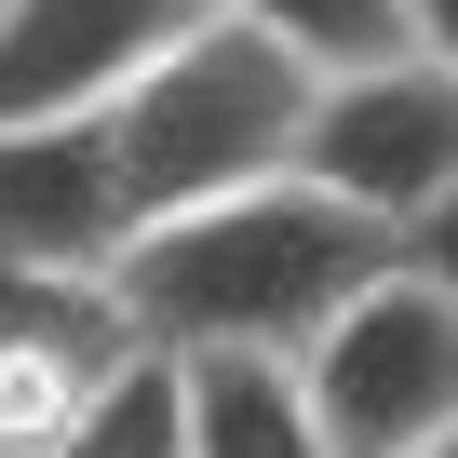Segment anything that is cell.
I'll list each match as a JSON object with an SVG mask.
<instances>
[{
    "mask_svg": "<svg viewBox=\"0 0 458 458\" xmlns=\"http://www.w3.org/2000/svg\"><path fill=\"white\" fill-rule=\"evenodd\" d=\"M377 257H391V229L284 162V175H243V189H202L175 216H135L108 243V310L162 351H229V337L297 351Z\"/></svg>",
    "mask_w": 458,
    "mask_h": 458,
    "instance_id": "1",
    "label": "cell"
},
{
    "mask_svg": "<svg viewBox=\"0 0 458 458\" xmlns=\"http://www.w3.org/2000/svg\"><path fill=\"white\" fill-rule=\"evenodd\" d=\"M297 108H310V68L216 14V0H189V28L95 108V148H108V189H122V229L135 216H175L202 189H243V175H284L297 162Z\"/></svg>",
    "mask_w": 458,
    "mask_h": 458,
    "instance_id": "2",
    "label": "cell"
},
{
    "mask_svg": "<svg viewBox=\"0 0 458 458\" xmlns=\"http://www.w3.org/2000/svg\"><path fill=\"white\" fill-rule=\"evenodd\" d=\"M297 377H310V418L337 458H404L458 418V297L404 257H377L310 337H297Z\"/></svg>",
    "mask_w": 458,
    "mask_h": 458,
    "instance_id": "3",
    "label": "cell"
},
{
    "mask_svg": "<svg viewBox=\"0 0 458 458\" xmlns=\"http://www.w3.org/2000/svg\"><path fill=\"white\" fill-rule=\"evenodd\" d=\"M297 175L337 189L351 216L404 229V216L458 175V68H431L418 41H391V55H364V68H310Z\"/></svg>",
    "mask_w": 458,
    "mask_h": 458,
    "instance_id": "4",
    "label": "cell"
},
{
    "mask_svg": "<svg viewBox=\"0 0 458 458\" xmlns=\"http://www.w3.org/2000/svg\"><path fill=\"white\" fill-rule=\"evenodd\" d=\"M175 28H189V0H0V122L108 108Z\"/></svg>",
    "mask_w": 458,
    "mask_h": 458,
    "instance_id": "5",
    "label": "cell"
},
{
    "mask_svg": "<svg viewBox=\"0 0 458 458\" xmlns=\"http://www.w3.org/2000/svg\"><path fill=\"white\" fill-rule=\"evenodd\" d=\"M108 243H122V189H108L95 108L0 122V257L14 270H108Z\"/></svg>",
    "mask_w": 458,
    "mask_h": 458,
    "instance_id": "6",
    "label": "cell"
},
{
    "mask_svg": "<svg viewBox=\"0 0 458 458\" xmlns=\"http://www.w3.org/2000/svg\"><path fill=\"white\" fill-rule=\"evenodd\" d=\"M175 404H189V458H337L310 418L297 351H175Z\"/></svg>",
    "mask_w": 458,
    "mask_h": 458,
    "instance_id": "7",
    "label": "cell"
},
{
    "mask_svg": "<svg viewBox=\"0 0 458 458\" xmlns=\"http://www.w3.org/2000/svg\"><path fill=\"white\" fill-rule=\"evenodd\" d=\"M28 458H189V404H175V351L162 337H122L108 364L68 377L55 431Z\"/></svg>",
    "mask_w": 458,
    "mask_h": 458,
    "instance_id": "8",
    "label": "cell"
},
{
    "mask_svg": "<svg viewBox=\"0 0 458 458\" xmlns=\"http://www.w3.org/2000/svg\"><path fill=\"white\" fill-rule=\"evenodd\" d=\"M216 14L270 28L297 68H364V55H391V41H404V0H216Z\"/></svg>",
    "mask_w": 458,
    "mask_h": 458,
    "instance_id": "9",
    "label": "cell"
},
{
    "mask_svg": "<svg viewBox=\"0 0 458 458\" xmlns=\"http://www.w3.org/2000/svg\"><path fill=\"white\" fill-rule=\"evenodd\" d=\"M391 257H404V270H431V284L458 297V175H445V189H431V202L391 229Z\"/></svg>",
    "mask_w": 458,
    "mask_h": 458,
    "instance_id": "10",
    "label": "cell"
},
{
    "mask_svg": "<svg viewBox=\"0 0 458 458\" xmlns=\"http://www.w3.org/2000/svg\"><path fill=\"white\" fill-rule=\"evenodd\" d=\"M404 41H418L431 68H458V0H404Z\"/></svg>",
    "mask_w": 458,
    "mask_h": 458,
    "instance_id": "11",
    "label": "cell"
},
{
    "mask_svg": "<svg viewBox=\"0 0 458 458\" xmlns=\"http://www.w3.org/2000/svg\"><path fill=\"white\" fill-rule=\"evenodd\" d=\"M404 458H458V418H445V431H431V445H404Z\"/></svg>",
    "mask_w": 458,
    "mask_h": 458,
    "instance_id": "12",
    "label": "cell"
}]
</instances>
